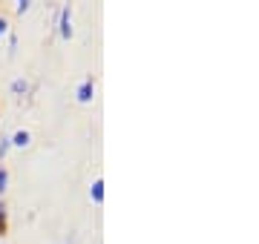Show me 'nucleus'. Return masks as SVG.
I'll list each match as a JSON object with an SVG mask.
<instances>
[{
    "label": "nucleus",
    "instance_id": "nucleus-3",
    "mask_svg": "<svg viewBox=\"0 0 259 244\" xmlns=\"http://www.w3.org/2000/svg\"><path fill=\"white\" fill-rule=\"evenodd\" d=\"M90 196H93V201H98V204L104 201V181H101V178H95V181H93V187H90Z\"/></svg>",
    "mask_w": 259,
    "mask_h": 244
},
{
    "label": "nucleus",
    "instance_id": "nucleus-8",
    "mask_svg": "<svg viewBox=\"0 0 259 244\" xmlns=\"http://www.w3.org/2000/svg\"><path fill=\"white\" fill-rule=\"evenodd\" d=\"M3 227H6V207L0 204V233H3Z\"/></svg>",
    "mask_w": 259,
    "mask_h": 244
},
{
    "label": "nucleus",
    "instance_id": "nucleus-4",
    "mask_svg": "<svg viewBox=\"0 0 259 244\" xmlns=\"http://www.w3.org/2000/svg\"><path fill=\"white\" fill-rule=\"evenodd\" d=\"M9 144H15V147H26V144H29V132H26V130H18V132L9 138Z\"/></svg>",
    "mask_w": 259,
    "mask_h": 244
},
{
    "label": "nucleus",
    "instance_id": "nucleus-2",
    "mask_svg": "<svg viewBox=\"0 0 259 244\" xmlns=\"http://www.w3.org/2000/svg\"><path fill=\"white\" fill-rule=\"evenodd\" d=\"M93 89H95L93 78H87V81H83V84H81V89H78V101H81V103L93 101Z\"/></svg>",
    "mask_w": 259,
    "mask_h": 244
},
{
    "label": "nucleus",
    "instance_id": "nucleus-9",
    "mask_svg": "<svg viewBox=\"0 0 259 244\" xmlns=\"http://www.w3.org/2000/svg\"><path fill=\"white\" fill-rule=\"evenodd\" d=\"M6 29H9V26H6V20L0 18V38H3V35H6Z\"/></svg>",
    "mask_w": 259,
    "mask_h": 244
},
{
    "label": "nucleus",
    "instance_id": "nucleus-7",
    "mask_svg": "<svg viewBox=\"0 0 259 244\" xmlns=\"http://www.w3.org/2000/svg\"><path fill=\"white\" fill-rule=\"evenodd\" d=\"M6 150H9V138H0V158L6 155Z\"/></svg>",
    "mask_w": 259,
    "mask_h": 244
},
{
    "label": "nucleus",
    "instance_id": "nucleus-6",
    "mask_svg": "<svg viewBox=\"0 0 259 244\" xmlns=\"http://www.w3.org/2000/svg\"><path fill=\"white\" fill-rule=\"evenodd\" d=\"M6 181H9V175H6V169L0 167V193H3V190H6Z\"/></svg>",
    "mask_w": 259,
    "mask_h": 244
},
{
    "label": "nucleus",
    "instance_id": "nucleus-5",
    "mask_svg": "<svg viewBox=\"0 0 259 244\" xmlns=\"http://www.w3.org/2000/svg\"><path fill=\"white\" fill-rule=\"evenodd\" d=\"M12 89H15V92H26V81H15V84H12Z\"/></svg>",
    "mask_w": 259,
    "mask_h": 244
},
{
    "label": "nucleus",
    "instance_id": "nucleus-1",
    "mask_svg": "<svg viewBox=\"0 0 259 244\" xmlns=\"http://www.w3.org/2000/svg\"><path fill=\"white\" fill-rule=\"evenodd\" d=\"M61 35L72 38V9L69 6H64V12H61Z\"/></svg>",
    "mask_w": 259,
    "mask_h": 244
}]
</instances>
